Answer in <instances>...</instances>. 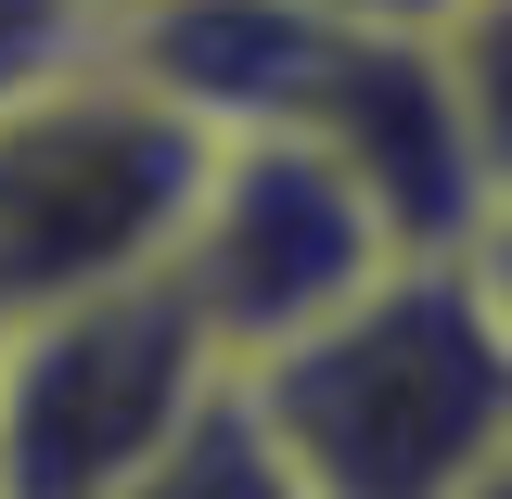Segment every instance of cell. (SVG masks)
I'll return each instance as SVG.
<instances>
[{
  "mask_svg": "<svg viewBox=\"0 0 512 499\" xmlns=\"http://www.w3.org/2000/svg\"><path fill=\"white\" fill-rule=\"evenodd\" d=\"M295 499H461L512 436V333L461 256H384L346 308L231 372Z\"/></svg>",
  "mask_w": 512,
  "mask_h": 499,
  "instance_id": "cell-1",
  "label": "cell"
},
{
  "mask_svg": "<svg viewBox=\"0 0 512 499\" xmlns=\"http://www.w3.org/2000/svg\"><path fill=\"white\" fill-rule=\"evenodd\" d=\"M218 128L180 116L116 39H77L64 64L0 90V320L77 308L154 282L192 218Z\"/></svg>",
  "mask_w": 512,
  "mask_h": 499,
  "instance_id": "cell-2",
  "label": "cell"
},
{
  "mask_svg": "<svg viewBox=\"0 0 512 499\" xmlns=\"http://www.w3.org/2000/svg\"><path fill=\"white\" fill-rule=\"evenodd\" d=\"M218 397H231V359L205 346L167 269L0 320V499H116Z\"/></svg>",
  "mask_w": 512,
  "mask_h": 499,
  "instance_id": "cell-3",
  "label": "cell"
},
{
  "mask_svg": "<svg viewBox=\"0 0 512 499\" xmlns=\"http://www.w3.org/2000/svg\"><path fill=\"white\" fill-rule=\"evenodd\" d=\"M384 256H397L384 218L359 205V180L320 141H295V128H218L205 180H192V218L167 244V282L205 320V346L244 372L282 333H308L320 308H346Z\"/></svg>",
  "mask_w": 512,
  "mask_h": 499,
  "instance_id": "cell-4",
  "label": "cell"
},
{
  "mask_svg": "<svg viewBox=\"0 0 512 499\" xmlns=\"http://www.w3.org/2000/svg\"><path fill=\"white\" fill-rule=\"evenodd\" d=\"M295 141H320L359 205L384 218L397 256H461V231L487 218V180H474V141H461V103H448L436 26H333L320 77L295 90Z\"/></svg>",
  "mask_w": 512,
  "mask_h": 499,
  "instance_id": "cell-5",
  "label": "cell"
},
{
  "mask_svg": "<svg viewBox=\"0 0 512 499\" xmlns=\"http://www.w3.org/2000/svg\"><path fill=\"white\" fill-rule=\"evenodd\" d=\"M103 39H116L180 116L282 128L295 90L320 77V52H333V13H308V0H128V13H103Z\"/></svg>",
  "mask_w": 512,
  "mask_h": 499,
  "instance_id": "cell-6",
  "label": "cell"
},
{
  "mask_svg": "<svg viewBox=\"0 0 512 499\" xmlns=\"http://www.w3.org/2000/svg\"><path fill=\"white\" fill-rule=\"evenodd\" d=\"M436 64H448V103H461V141H474V180L500 205L512 192V0H448Z\"/></svg>",
  "mask_w": 512,
  "mask_h": 499,
  "instance_id": "cell-7",
  "label": "cell"
},
{
  "mask_svg": "<svg viewBox=\"0 0 512 499\" xmlns=\"http://www.w3.org/2000/svg\"><path fill=\"white\" fill-rule=\"evenodd\" d=\"M116 499H295V474L269 461V436L244 423V397H218V410H205L167 461H141Z\"/></svg>",
  "mask_w": 512,
  "mask_h": 499,
  "instance_id": "cell-8",
  "label": "cell"
},
{
  "mask_svg": "<svg viewBox=\"0 0 512 499\" xmlns=\"http://www.w3.org/2000/svg\"><path fill=\"white\" fill-rule=\"evenodd\" d=\"M77 39H103V13H90V0H0V90H13V77H39V64H64Z\"/></svg>",
  "mask_w": 512,
  "mask_h": 499,
  "instance_id": "cell-9",
  "label": "cell"
},
{
  "mask_svg": "<svg viewBox=\"0 0 512 499\" xmlns=\"http://www.w3.org/2000/svg\"><path fill=\"white\" fill-rule=\"evenodd\" d=\"M461 269H474V295H487V308H500V333H512V192L461 231Z\"/></svg>",
  "mask_w": 512,
  "mask_h": 499,
  "instance_id": "cell-10",
  "label": "cell"
},
{
  "mask_svg": "<svg viewBox=\"0 0 512 499\" xmlns=\"http://www.w3.org/2000/svg\"><path fill=\"white\" fill-rule=\"evenodd\" d=\"M308 13H333V26H436L448 0H308Z\"/></svg>",
  "mask_w": 512,
  "mask_h": 499,
  "instance_id": "cell-11",
  "label": "cell"
},
{
  "mask_svg": "<svg viewBox=\"0 0 512 499\" xmlns=\"http://www.w3.org/2000/svg\"><path fill=\"white\" fill-rule=\"evenodd\" d=\"M461 499H512V436H500V461H487V474H474Z\"/></svg>",
  "mask_w": 512,
  "mask_h": 499,
  "instance_id": "cell-12",
  "label": "cell"
},
{
  "mask_svg": "<svg viewBox=\"0 0 512 499\" xmlns=\"http://www.w3.org/2000/svg\"><path fill=\"white\" fill-rule=\"evenodd\" d=\"M90 13H128V0H90Z\"/></svg>",
  "mask_w": 512,
  "mask_h": 499,
  "instance_id": "cell-13",
  "label": "cell"
}]
</instances>
